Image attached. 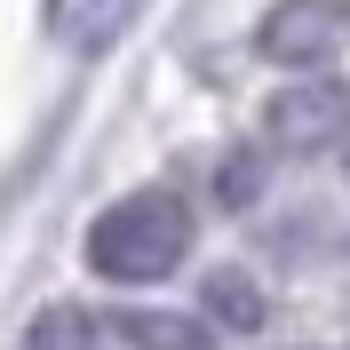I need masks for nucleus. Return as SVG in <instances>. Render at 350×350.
<instances>
[{
	"label": "nucleus",
	"instance_id": "obj_5",
	"mask_svg": "<svg viewBox=\"0 0 350 350\" xmlns=\"http://www.w3.org/2000/svg\"><path fill=\"white\" fill-rule=\"evenodd\" d=\"M111 327L128 350H215V327L199 310H159V303H128L111 310Z\"/></svg>",
	"mask_w": 350,
	"mask_h": 350
},
{
	"label": "nucleus",
	"instance_id": "obj_4",
	"mask_svg": "<svg viewBox=\"0 0 350 350\" xmlns=\"http://www.w3.org/2000/svg\"><path fill=\"white\" fill-rule=\"evenodd\" d=\"M135 16H144V0H40V32L64 56H104Z\"/></svg>",
	"mask_w": 350,
	"mask_h": 350
},
{
	"label": "nucleus",
	"instance_id": "obj_3",
	"mask_svg": "<svg viewBox=\"0 0 350 350\" xmlns=\"http://www.w3.org/2000/svg\"><path fill=\"white\" fill-rule=\"evenodd\" d=\"M350 135V88L342 80H295V88H279L271 104H262V144L271 152H286V159H310V152H334Z\"/></svg>",
	"mask_w": 350,
	"mask_h": 350
},
{
	"label": "nucleus",
	"instance_id": "obj_7",
	"mask_svg": "<svg viewBox=\"0 0 350 350\" xmlns=\"http://www.w3.org/2000/svg\"><path fill=\"white\" fill-rule=\"evenodd\" d=\"M24 350H104V319L88 303H48L24 327Z\"/></svg>",
	"mask_w": 350,
	"mask_h": 350
},
{
	"label": "nucleus",
	"instance_id": "obj_8",
	"mask_svg": "<svg viewBox=\"0 0 350 350\" xmlns=\"http://www.w3.org/2000/svg\"><path fill=\"white\" fill-rule=\"evenodd\" d=\"M255 191H262V152L239 144V152L215 167V199H223V207H255Z\"/></svg>",
	"mask_w": 350,
	"mask_h": 350
},
{
	"label": "nucleus",
	"instance_id": "obj_2",
	"mask_svg": "<svg viewBox=\"0 0 350 350\" xmlns=\"http://www.w3.org/2000/svg\"><path fill=\"white\" fill-rule=\"evenodd\" d=\"M342 48H350V0H271L255 24V56L303 80H319Z\"/></svg>",
	"mask_w": 350,
	"mask_h": 350
},
{
	"label": "nucleus",
	"instance_id": "obj_6",
	"mask_svg": "<svg viewBox=\"0 0 350 350\" xmlns=\"http://www.w3.org/2000/svg\"><path fill=\"white\" fill-rule=\"evenodd\" d=\"M199 310H207V327H231V334H255L262 319H271V303H262L255 271H239V262L207 271V286H199Z\"/></svg>",
	"mask_w": 350,
	"mask_h": 350
},
{
	"label": "nucleus",
	"instance_id": "obj_1",
	"mask_svg": "<svg viewBox=\"0 0 350 350\" xmlns=\"http://www.w3.org/2000/svg\"><path fill=\"white\" fill-rule=\"evenodd\" d=\"M191 231L199 223H191V207L175 191H159V183L152 191H128L88 223V271L111 279V286H152L191 255Z\"/></svg>",
	"mask_w": 350,
	"mask_h": 350
},
{
	"label": "nucleus",
	"instance_id": "obj_9",
	"mask_svg": "<svg viewBox=\"0 0 350 350\" xmlns=\"http://www.w3.org/2000/svg\"><path fill=\"white\" fill-rule=\"evenodd\" d=\"M342 167H350V135H342Z\"/></svg>",
	"mask_w": 350,
	"mask_h": 350
}]
</instances>
